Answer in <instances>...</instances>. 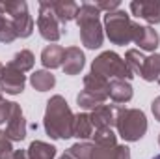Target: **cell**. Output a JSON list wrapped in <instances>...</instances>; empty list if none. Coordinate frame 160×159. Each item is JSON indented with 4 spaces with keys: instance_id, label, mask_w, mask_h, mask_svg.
I'll return each instance as SVG.
<instances>
[{
    "instance_id": "obj_1",
    "label": "cell",
    "mask_w": 160,
    "mask_h": 159,
    "mask_svg": "<svg viewBox=\"0 0 160 159\" xmlns=\"http://www.w3.org/2000/svg\"><path fill=\"white\" fill-rule=\"evenodd\" d=\"M45 131L50 139H71L73 137V125H75V114L71 107L67 105L63 96H52L47 101V111L43 118Z\"/></svg>"
},
{
    "instance_id": "obj_2",
    "label": "cell",
    "mask_w": 160,
    "mask_h": 159,
    "mask_svg": "<svg viewBox=\"0 0 160 159\" xmlns=\"http://www.w3.org/2000/svg\"><path fill=\"white\" fill-rule=\"evenodd\" d=\"M99 17H101V11L95 4L84 2L82 6H78V13L75 21L80 28L82 45H86L88 49H99L104 41V28Z\"/></svg>"
},
{
    "instance_id": "obj_3",
    "label": "cell",
    "mask_w": 160,
    "mask_h": 159,
    "mask_svg": "<svg viewBox=\"0 0 160 159\" xmlns=\"http://www.w3.org/2000/svg\"><path fill=\"white\" fill-rule=\"evenodd\" d=\"M116 127L118 135L127 142H136L147 133V118L140 109L116 107Z\"/></svg>"
},
{
    "instance_id": "obj_4",
    "label": "cell",
    "mask_w": 160,
    "mask_h": 159,
    "mask_svg": "<svg viewBox=\"0 0 160 159\" xmlns=\"http://www.w3.org/2000/svg\"><path fill=\"white\" fill-rule=\"evenodd\" d=\"M91 73L101 75L104 79H123L130 80L134 75L130 73L128 66L125 64V58H121L114 51H104L101 52L93 62H91Z\"/></svg>"
},
{
    "instance_id": "obj_5",
    "label": "cell",
    "mask_w": 160,
    "mask_h": 159,
    "mask_svg": "<svg viewBox=\"0 0 160 159\" xmlns=\"http://www.w3.org/2000/svg\"><path fill=\"white\" fill-rule=\"evenodd\" d=\"M134 28L136 23H132L128 13H125L123 9H116L104 15V32L114 45H128L134 36Z\"/></svg>"
},
{
    "instance_id": "obj_6",
    "label": "cell",
    "mask_w": 160,
    "mask_h": 159,
    "mask_svg": "<svg viewBox=\"0 0 160 159\" xmlns=\"http://www.w3.org/2000/svg\"><path fill=\"white\" fill-rule=\"evenodd\" d=\"M0 13L8 15L13 23L17 38H30L34 32V19L28 13V6L22 0L17 2H0Z\"/></svg>"
},
{
    "instance_id": "obj_7",
    "label": "cell",
    "mask_w": 160,
    "mask_h": 159,
    "mask_svg": "<svg viewBox=\"0 0 160 159\" xmlns=\"http://www.w3.org/2000/svg\"><path fill=\"white\" fill-rule=\"evenodd\" d=\"M38 30H39L41 38L47 41H56L63 36V26L58 21V17L52 11V2L50 0H43L39 2V15H38Z\"/></svg>"
},
{
    "instance_id": "obj_8",
    "label": "cell",
    "mask_w": 160,
    "mask_h": 159,
    "mask_svg": "<svg viewBox=\"0 0 160 159\" xmlns=\"http://www.w3.org/2000/svg\"><path fill=\"white\" fill-rule=\"evenodd\" d=\"M24 84H26V75L22 71H19L11 62L4 66V71H2V79H0V90L9 94V96H17L24 90Z\"/></svg>"
},
{
    "instance_id": "obj_9",
    "label": "cell",
    "mask_w": 160,
    "mask_h": 159,
    "mask_svg": "<svg viewBox=\"0 0 160 159\" xmlns=\"http://www.w3.org/2000/svg\"><path fill=\"white\" fill-rule=\"evenodd\" d=\"M130 11L149 25L160 23V0H134L130 2Z\"/></svg>"
},
{
    "instance_id": "obj_10",
    "label": "cell",
    "mask_w": 160,
    "mask_h": 159,
    "mask_svg": "<svg viewBox=\"0 0 160 159\" xmlns=\"http://www.w3.org/2000/svg\"><path fill=\"white\" fill-rule=\"evenodd\" d=\"M6 135L11 142L13 140H22L26 137V120H24L21 105H17V103L11 105V114H9L8 123H6Z\"/></svg>"
},
{
    "instance_id": "obj_11",
    "label": "cell",
    "mask_w": 160,
    "mask_h": 159,
    "mask_svg": "<svg viewBox=\"0 0 160 159\" xmlns=\"http://www.w3.org/2000/svg\"><path fill=\"white\" fill-rule=\"evenodd\" d=\"M132 41H134L142 51H151V52H153V51H157V47H158L160 36L153 26H142V25L136 23Z\"/></svg>"
},
{
    "instance_id": "obj_12",
    "label": "cell",
    "mask_w": 160,
    "mask_h": 159,
    "mask_svg": "<svg viewBox=\"0 0 160 159\" xmlns=\"http://www.w3.org/2000/svg\"><path fill=\"white\" fill-rule=\"evenodd\" d=\"M86 64V56L80 51V47H67L63 52V64L62 69L65 75H78Z\"/></svg>"
},
{
    "instance_id": "obj_13",
    "label": "cell",
    "mask_w": 160,
    "mask_h": 159,
    "mask_svg": "<svg viewBox=\"0 0 160 159\" xmlns=\"http://www.w3.org/2000/svg\"><path fill=\"white\" fill-rule=\"evenodd\" d=\"M89 118L95 129H112L116 125V107L101 105L95 111H91Z\"/></svg>"
},
{
    "instance_id": "obj_14",
    "label": "cell",
    "mask_w": 160,
    "mask_h": 159,
    "mask_svg": "<svg viewBox=\"0 0 160 159\" xmlns=\"http://www.w3.org/2000/svg\"><path fill=\"white\" fill-rule=\"evenodd\" d=\"M134 96L132 84L123 79H112L108 84V97L114 103H128Z\"/></svg>"
},
{
    "instance_id": "obj_15",
    "label": "cell",
    "mask_w": 160,
    "mask_h": 159,
    "mask_svg": "<svg viewBox=\"0 0 160 159\" xmlns=\"http://www.w3.org/2000/svg\"><path fill=\"white\" fill-rule=\"evenodd\" d=\"M108 84H110V80L101 75H95V73H88L84 77V90L93 94L95 97H99L102 103L108 99Z\"/></svg>"
},
{
    "instance_id": "obj_16",
    "label": "cell",
    "mask_w": 160,
    "mask_h": 159,
    "mask_svg": "<svg viewBox=\"0 0 160 159\" xmlns=\"http://www.w3.org/2000/svg\"><path fill=\"white\" fill-rule=\"evenodd\" d=\"M52 2V11L54 15L58 17V21L63 25H67L69 21L77 19V13H78V4L73 2V0H50Z\"/></svg>"
},
{
    "instance_id": "obj_17",
    "label": "cell",
    "mask_w": 160,
    "mask_h": 159,
    "mask_svg": "<svg viewBox=\"0 0 160 159\" xmlns=\"http://www.w3.org/2000/svg\"><path fill=\"white\" fill-rule=\"evenodd\" d=\"M91 159H130V150L128 146H99L93 144V152H91Z\"/></svg>"
},
{
    "instance_id": "obj_18",
    "label": "cell",
    "mask_w": 160,
    "mask_h": 159,
    "mask_svg": "<svg viewBox=\"0 0 160 159\" xmlns=\"http://www.w3.org/2000/svg\"><path fill=\"white\" fill-rule=\"evenodd\" d=\"M63 52H65V49L60 47V45H47L43 49V52H41V64L47 69L62 68V64H63Z\"/></svg>"
},
{
    "instance_id": "obj_19",
    "label": "cell",
    "mask_w": 160,
    "mask_h": 159,
    "mask_svg": "<svg viewBox=\"0 0 160 159\" xmlns=\"http://www.w3.org/2000/svg\"><path fill=\"white\" fill-rule=\"evenodd\" d=\"M93 123L88 112H78L75 114V125H73V137H77L78 140H88L89 137H93Z\"/></svg>"
},
{
    "instance_id": "obj_20",
    "label": "cell",
    "mask_w": 160,
    "mask_h": 159,
    "mask_svg": "<svg viewBox=\"0 0 160 159\" xmlns=\"http://www.w3.org/2000/svg\"><path fill=\"white\" fill-rule=\"evenodd\" d=\"M140 77L143 80H147V82L158 80V77H160V54L158 52H153L151 56H145L142 71H140Z\"/></svg>"
},
{
    "instance_id": "obj_21",
    "label": "cell",
    "mask_w": 160,
    "mask_h": 159,
    "mask_svg": "<svg viewBox=\"0 0 160 159\" xmlns=\"http://www.w3.org/2000/svg\"><path fill=\"white\" fill-rule=\"evenodd\" d=\"M30 84L38 90V92H47V90H52L54 84H56V77L47 71V69H38L30 75Z\"/></svg>"
},
{
    "instance_id": "obj_22",
    "label": "cell",
    "mask_w": 160,
    "mask_h": 159,
    "mask_svg": "<svg viewBox=\"0 0 160 159\" xmlns=\"http://www.w3.org/2000/svg\"><path fill=\"white\" fill-rule=\"evenodd\" d=\"M28 157L30 159H54L56 157V148L48 142L43 140H34L28 146Z\"/></svg>"
},
{
    "instance_id": "obj_23",
    "label": "cell",
    "mask_w": 160,
    "mask_h": 159,
    "mask_svg": "<svg viewBox=\"0 0 160 159\" xmlns=\"http://www.w3.org/2000/svg\"><path fill=\"white\" fill-rule=\"evenodd\" d=\"M11 64L19 69V71H22V73H26V71H30V69H34V64H36V58H34V54L28 51V49H22V51H19V52H15V56H13V60H11Z\"/></svg>"
},
{
    "instance_id": "obj_24",
    "label": "cell",
    "mask_w": 160,
    "mask_h": 159,
    "mask_svg": "<svg viewBox=\"0 0 160 159\" xmlns=\"http://www.w3.org/2000/svg\"><path fill=\"white\" fill-rule=\"evenodd\" d=\"M143 60H145V56L138 49H128L125 52V64L128 66V69H130L132 75H140L142 66H143Z\"/></svg>"
},
{
    "instance_id": "obj_25",
    "label": "cell",
    "mask_w": 160,
    "mask_h": 159,
    "mask_svg": "<svg viewBox=\"0 0 160 159\" xmlns=\"http://www.w3.org/2000/svg\"><path fill=\"white\" fill-rule=\"evenodd\" d=\"M91 152H93V142L88 140H78L67 150V154L73 159H91Z\"/></svg>"
},
{
    "instance_id": "obj_26",
    "label": "cell",
    "mask_w": 160,
    "mask_h": 159,
    "mask_svg": "<svg viewBox=\"0 0 160 159\" xmlns=\"http://www.w3.org/2000/svg\"><path fill=\"white\" fill-rule=\"evenodd\" d=\"M17 40V34H15V28H13V23L8 15L0 13V41L2 43H11V41Z\"/></svg>"
},
{
    "instance_id": "obj_27",
    "label": "cell",
    "mask_w": 160,
    "mask_h": 159,
    "mask_svg": "<svg viewBox=\"0 0 160 159\" xmlns=\"http://www.w3.org/2000/svg\"><path fill=\"white\" fill-rule=\"evenodd\" d=\"M77 103H78L80 109H84V111H95L97 107L104 105L99 97H95L93 94H89V92H86V90H82L78 96H77Z\"/></svg>"
},
{
    "instance_id": "obj_28",
    "label": "cell",
    "mask_w": 160,
    "mask_h": 159,
    "mask_svg": "<svg viewBox=\"0 0 160 159\" xmlns=\"http://www.w3.org/2000/svg\"><path fill=\"white\" fill-rule=\"evenodd\" d=\"M93 144H99V146H116L118 144L116 133L112 129H95V133H93Z\"/></svg>"
},
{
    "instance_id": "obj_29",
    "label": "cell",
    "mask_w": 160,
    "mask_h": 159,
    "mask_svg": "<svg viewBox=\"0 0 160 159\" xmlns=\"http://www.w3.org/2000/svg\"><path fill=\"white\" fill-rule=\"evenodd\" d=\"M13 144L8 139L6 131H0V159H11L13 157Z\"/></svg>"
},
{
    "instance_id": "obj_30",
    "label": "cell",
    "mask_w": 160,
    "mask_h": 159,
    "mask_svg": "<svg viewBox=\"0 0 160 159\" xmlns=\"http://www.w3.org/2000/svg\"><path fill=\"white\" fill-rule=\"evenodd\" d=\"M95 6L99 8V11H106V13H112L116 9H119V0H99L95 2Z\"/></svg>"
},
{
    "instance_id": "obj_31",
    "label": "cell",
    "mask_w": 160,
    "mask_h": 159,
    "mask_svg": "<svg viewBox=\"0 0 160 159\" xmlns=\"http://www.w3.org/2000/svg\"><path fill=\"white\" fill-rule=\"evenodd\" d=\"M11 105H13L11 101H6V99L0 101V125L8 122L9 114H11Z\"/></svg>"
},
{
    "instance_id": "obj_32",
    "label": "cell",
    "mask_w": 160,
    "mask_h": 159,
    "mask_svg": "<svg viewBox=\"0 0 160 159\" xmlns=\"http://www.w3.org/2000/svg\"><path fill=\"white\" fill-rule=\"evenodd\" d=\"M151 111H153V114H155V118L160 122V96L158 97H155L153 99V103H151Z\"/></svg>"
},
{
    "instance_id": "obj_33",
    "label": "cell",
    "mask_w": 160,
    "mask_h": 159,
    "mask_svg": "<svg viewBox=\"0 0 160 159\" xmlns=\"http://www.w3.org/2000/svg\"><path fill=\"white\" fill-rule=\"evenodd\" d=\"M11 159H30V157H28V152L26 150H15Z\"/></svg>"
},
{
    "instance_id": "obj_34",
    "label": "cell",
    "mask_w": 160,
    "mask_h": 159,
    "mask_svg": "<svg viewBox=\"0 0 160 159\" xmlns=\"http://www.w3.org/2000/svg\"><path fill=\"white\" fill-rule=\"evenodd\" d=\"M58 159H73V157H71V156H69V154L65 152V154H62V156H60V157H58Z\"/></svg>"
},
{
    "instance_id": "obj_35",
    "label": "cell",
    "mask_w": 160,
    "mask_h": 159,
    "mask_svg": "<svg viewBox=\"0 0 160 159\" xmlns=\"http://www.w3.org/2000/svg\"><path fill=\"white\" fill-rule=\"evenodd\" d=\"M2 71H4V66H2V62H0V79H2Z\"/></svg>"
},
{
    "instance_id": "obj_36",
    "label": "cell",
    "mask_w": 160,
    "mask_h": 159,
    "mask_svg": "<svg viewBox=\"0 0 160 159\" xmlns=\"http://www.w3.org/2000/svg\"><path fill=\"white\" fill-rule=\"evenodd\" d=\"M153 159H160V154H158V156H155V157H153Z\"/></svg>"
},
{
    "instance_id": "obj_37",
    "label": "cell",
    "mask_w": 160,
    "mask_h": 159,
    "mask_svg": "<svg viewBox=\"0 0 160 159\" xmlns=\"http://www.w3.org/2000/svg\"><path fill=\"white\" fill-rule=\"evenodd\" d=\"M0 101H2V90H0Z\"/></svg>"
},
{
    "instance_id": "obj_38",
    "label": "cell",
    "mask_w": 160,
    "mask_h": 159,
    "mask_svg": "<svg viewBox=\"0 0 160 159\" xmlns=\"http://www.w3.org/2000/svg\"><path fill=\"white\" fill-rule=\"evenodd\" d=\"M158 144H160V135H158Z\"/></svg>"
}]
</instances>
